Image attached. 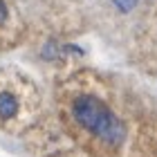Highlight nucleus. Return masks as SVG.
<instances>
[{"instance_id": "1", "label": "nucleus", "mask_w": 157, "mask_h": 157, "mask_svg": "<svg viewBox=\"0 0 157 157\" xmlns=\"http://www.w3.org/2000/svg\"><path fill=\"white\" fill-rule=\"evenodd\" d=\"M74 117L83 128L92 130L99 135L101 139H105L108 144H121L124 139V124L105 108V105L94 97H81L74 101Z\"/></svg>"}, {"instance_id": "2", "label": "nucleus", "mask_w": 157, "mask_h": 157, "mask_svg": "<svg viewBox=\"0 0 157 157\" xmlns=\"http://www.w3.org/2000/svg\"><path fill=\"white\" fill-rule=\"evenodd\" d=\"M16 112H18V101H16V97L2 92V94H0V117L9 119V117L16 115Z\"/></svg>"}, {"instance_id": "3", "label": "nucleus", "mask_w": 157, "mask_h": 157, "mask_svg": "<svg viewBox=\"0 0 157 157\" xmlns=\"http://www.w3.org/2000/svg\"><path fill=\"white\" fill-rule=\"evenodd\" d=\"M115 7H119V11H130L135 5H137V0H112Z\"/></svg>"}, {"instance_id": "4", "label": "nucleus", "mask_w": 157, "mask_h": 157, "mask_svg": "<svg viewBox=\"0 0 157 157\" xmlns=\"http://www.w3.org/2000/svg\"><path fill=\"white\" fill-rule=\"evenodd\" d=\"M5 20H7V7H5L2 0H0V25H2Z\"/></svg>"}]
</instances>
